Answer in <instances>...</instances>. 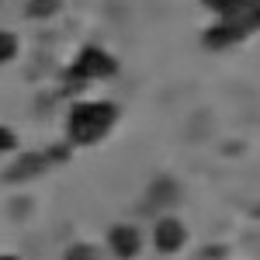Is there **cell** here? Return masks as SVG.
I'll return each mask as SVG.
<instances>
[{"mask_svg": "<svg viewBox=\"0 0 260 260\" xmlns=\"http://www.w3.org/2000/svg\"><path fill=\"white\" fill-rule=\"evenodd\" d=\"M153 240H156V250L160 253H177L180 246H184V240H187V233H184V225L177 219H160Z\"/></svg>", "mask_w": 260, "mask_h": 260, "instance_id": "3", "label": "cell"}, {"mask_svg": "<svg viewBox=\"0 0 260 260\" xmlns=\"http://www.w3.org/2000/svg\"><path fill=\"white\" fill-rule=\"evenodd\" d=\"M62 0H28V14L31 18H49V14H56L59 11Z\"/></svg>", "mask_w": 260, "mask_h": 260, "instance_id": "7", "label": "cell"}, {"mask_svg": "<svg viewBox=\"0 0 260 260\" xmlns=\"http://www.w3.org/2000/svg\"><path fill=\"white\" fill-rule=\"evenodd\" d=\"M240 39H243V35L233 28V24L219 21V24H215V28L205 35V45H208V49H225V45H233V42H240Z\"/></svg>", "mask_w": 260, "mask_h": 260, "instance_id": "5", "label": "cell"}, {"mask_svg": "<svg viewBox=\"0 0 260 260\" xmlns=\"http://www.w3.org/2000/svg\"><path fill=\"white\" fill-rule=\"evenodd\" d=\"M62 260H98V250L87 246V243H77V246L66 250V257H62Z\"/></svg>", "mask_w": 260, "mask_h": 260, "instance_id": "9", "label": "cell"}, {"mask_svg": "<svg viewBox=\"0 0 260 260\" xmlns=\"http://www.w3.org/2000/svg\"><path fill=\"white\" fill-rule=\"evenodd\" d=\"M205 4H208V7H212V11H219L222 18H225V14H233V11H236V7H243V4H246V0H205Z\"/></svg>", "mask_w": 260, "mask_h": 260, "instance_id": "10", "label": "cell"}, {"mask_svg": "<svg viewBox=\"0 0 260 260\" xmlns=\"http://www.w3.org/2000/svg\"><path fill=\"white\" fill-rule=\"evenodd\" d=\"M108 243H111V250H115L121 260L136 257V253H139V229H136V225H115L111 236H108Z\"/></svg>", "mask_w": 260, "mask_h": 260, "instance_id": "4", "label": "cell"}, {"mask_svg": "<svg viewBox=\"0 0 260 260\" xmlns=\"http://www.w3.org/2000/svg\"><path fill=\"white\" fill-rule=\"evenodd\" d=\"M118 118V108L108 104V101H90V104H77L70 111V139L80 142V146H90L98 142Z\"/></svg>", "mask_w": 260, "mask_h": 260, "instance_id": "1", "label": "cell"}, {"mask_svg": "<svg viewBox=\"0 0 260 260\" xmlns=\"http://www.w3.org/2000/svg\"><path fill=\"white\" fill-rule=\"evenodd\" d=\"M118 70V62L111 59L108 52H101L98 45H87L80 52V59L73 62L70 70V80H83V77H111Z\"/></svg>", "mask_w": 260, "mask_h": 260, "instance_id": "2", "label": "cell"}, {"mask_svg": "<svg viewBox=\"0 0 260 260\" xmlns=\"http://www.w3.org/2000/svg\"><path fill=\"white\" fill-rule=\"evenodd\" d=\"M45 163H49V156H39V153H31V156H24L21 163H14V167L7 170V177H11V180H21V177H35L39 170H45Z\"/></svg>", "mask_w": 260, "mask_h": 260, "instance_id": "6", "label": "cell"}, {"mask_svg": "<svg viewBox=\"0 0 260 260\" xmlns=\"http://www.w3.org/2000/svg\"><path fill=\"white\" fill-rule=\"evenodd\" d=\"M18 146V139H14V132L11 128H0V153H11Z\"/></svg>", "mask_w": 260, "mask_h": 260, "instance_id": "11", "label": "cell"}, {"mask_svg": "<svg viewBox=\"0 0 260 260\" xmlns=\"http://www.w3.org/2000/svg\"><path fill=\"white\" fill-rule=\"evenodd\" d=\"M0 260H18V257H0Z\"/></svg>", "mask_w": 260, "mask_h": 260, "instance_id": "12", "label": "cell"}, {"mask_svg": "<svg viewBox=\"0 0 260 260\" xmlns=\"http://www.w3.org/2000/svg\"><path fill=\"white\" fill-rule=\"evenodd\" d=\"M14 52H18V39L11 31H0V62L14 59Z\"/></svg>", "mask_w": 260, "mask_h": 260, "instance_id": "8", "label": "cell"}]
</instances>
